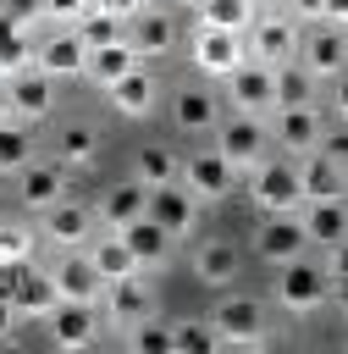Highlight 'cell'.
I'll use <instances>...</instances> for the list:
<instances>
[{
    "label": "cell",
    "mask_w": 348,
    "mask_h": 354,
    "mask_svg": "<svg viewBox=\"0 0 348 354\" xmlns=\"http://www.w3.org/2000/svg\"><path fill=\"white\" fill-rule=\"evenodd\" d=\"M260 6H265V0H260Z\"/></svg>",
    "instance_id": "obj_51"
},
{
    "label": "cell",
    "mask_w": 348,
    "mask_h": 354,
    "mask_svg": "<svg viewBox=\"0 0 348 354\" xmlns=\"http://www.w3.org/2000/svg\"><path fill=\"white\" fill-rule=\"evenodd\" d=\"M171 127H177V133H215V127H221V100H215V88H204V83L171 88Z\"/></svg>",
    "instance_id": "obj_16"
},
{
    "label": "cell",
    "mask_w": 348,
    "mask_h": 354,
    "mask_svg": "<svg viewBox=\"0 0 348 354\" xmlns=\"http://www.w3.org/2000/svg\"><path fill=\"white\" fill-rule=\"evenodd\" d=\"M50 277H55L61 299H77V304H99L105 299V277L94 271L88 249H61V260L50 266Z\"/></svg>",
    "instance_id": "obj_18"
},
{
    "label": "cell",
    "mask_w": 348,
    "mask_h": 354,
    "mask_svg": "<svg viewBox=\"0 0 348 354\" xmlns=\"http://www.w3.org/2000/svg\"><path fill=\"white\" fill-rule=\"evenodd\" d=\"M320 138H326L320 105H282V111H271V149L276 155L304 160L309 149H320Z\"/></svg>",
    "instance_id": "obj_6"
},
{
    "label": "cell",
    "mask_w": 348,
    "mask_h": 354,
    "mask_svg": "<svg viewBox=\"0 0 348 354\" xmlns=\"http://www.w3.org/2000/svg\"><path fill=\"white\" fill-rule=\"evenodd\" d=\"M133 171L155 188V183H177L182 177V155L171 149V144H144L138 149V160H133Z\"/></svg>",
    "instance_id": "obj_34"
},
{
    "label": "cell",
    "mask_w": 348,
    "mask_h": 354,
    "mask_svg": "<svg viewBox=\"0 0 348 354\" xmlns=\"http://www.w3.org/2000/svg\"><path fill=\"white\" fill-rule=\"evenodd\" d=\"M149 216L182 243V238H193V227H199V194L177 177V183H155L149 188Z\"/></svg>",
    "instance_id": "obj_11"
},
{
    "label": "cell",
    "mask_w": 348,
    "mask_h": 354,
    "mask_svg": "<svg viewBox=\"0 0 348 354\" xmlns=\"http://www.w3.org/2000/svg\"><path fill=\"white\" fill-rule=\"evenodd\" d=\"M298 61H304L320 83H331L337 72H348V28H337V22H315V28L298 39Z\"/></svg>",
    "instance_id": "obj_13"
},
{
    "label": "cell",
    "mask_w": 348,
    "mask_h": 354,
    "mask_svg": "<svg viewBox=\"0 0 348 354\" xmlns=\"http://www.w3.org/2000/svg\"><path fill=\"white\" fill-rule=\"evenodd\" d=\"M331 299V271L326 266H315V260H287L282 271H276V304L287 310V315H309V310H320Z\"/></svg>",
    "instance_id": "obj_3"
},
{
    "label": "cell",
    "mask_w": 348,
    "mask_h": 354,
    "mask_svg": "<svg viewBox=\"0 0 348 354\" xmlns=\"http://www.w3.org/2000/svg\"><path fill=\"white\" fill-rule=\"evenodd\" d=\"M33 50H39V44L28 39V28L0 11V77H17L22 66H33Z\"/></svg>",
    "instance_id": "obj_32"
},
{
    "label": "cell",
    "mask_w": 348,
    "mask_h": 354,
    "mask_svg": "<svg viewBox=\"0 0 348 354\" xmlns=\"http://www.w3.org/2000/svg\"><path fill=\"white\" fill-rule=\"evenodd\" d=\"M55 160H66V166H94V160H99V133H94V122H66V127L55 133Z\"/></svg>",
    "instance_id": "obj_31"
},
{
    "label": "cell",
    "mask_w": 348,
    "mask_h": 354,
    "mask_svg": "<svg viewBox=\"0 0 348 354\" xmlns=\"http://www.w3.org/2000/svg\"><path fill=\"white\" fill-rule=\"evenodd\" d=\"M94 6H99V11H110V17H122V22H133L149 0H94Z\"/></svg>",
    "instance_id": "obj_45"
},
{
    "label": "cell",
    "mask_w": 348,
    "mask_h": 354,
    "mask_svg": "<svg viewBox=\"0 0 348 354\" xmlns=\"http://www.w3.org/2000/svg\"><path fill=\"white\" fill-rule=\"evenodd\" d=\"M254 254H260L265 266H287V260L309 254V232H304L298 210H287V216H265V221L254 227Z\"/></svg>",
    "instance_id": "obj_12"
},
{
    "label": "cell",
    "mask_w": 348,
    "mask_h": 354,
    "mask_svg": "<svg viewBox=\"0 0 348 354\" xmlns=\"http://www.w3.org/2000/svg\"><path fill=\"white\" fill-rule=\"evenodd\" d=\"M320 22H337V28H348V0H326V17Z\"/></svg>",
    "instance_id": "obj_48"
},
{
    "label": "cell",
    "mask_w": 348,
    "mask_h": 354,
    "mask_svg": "<svg viewBox=\"0 0 348 354\" xmlns=\"http://www.w3.org/2000/svg\"><path fill=\"white\" fill-rule=\"evenodd\" d=\"M72 28L83 33V44H88V50H94V44H116V39H127V22H122V17H110V11H99V6H88Z\"/></svg>",
    "instance_id": "obj_38"
},
{
    "label": "cell",
    "mask_w": 348,
    "mask_h": 354,
    "mask_svg": "<svg viewBox=\"0 0 348 354\" xmlns=\"http://www.w3.org/2000/svg\"><path fill=\"white\" fill-rule=\"evenodd\" d=\"M182 6H199V0H182Z\"/></svg>",
    "instance_id": "obj_50"
},
{
    "label": "cell",
    "mask_w": 348,
    "mask_h": 354,
    "mask_svg": "<svg viewBox=\"0 0 348 354\" xmlns=\"http://www.w3.org/2000/svg\"><path fill=\"white\" fill-rule=\"evenodd\" d=\"M238 177H243V171H238V166H232V160H226L215 144H210V149H188V155H182V183L199 194V205L226 199Z\"/></svg>",
    "instance_id": "obj_8"
},
{
    "label": "cell",
    "mask_w": 348,
    "mask_h": 354,
    "mask_svg": "<svg viewBox=\"0 0 348 354\" xmlns=\"http://www.w3.org/2000/svg\"><path fill=\"white\" fill-rule=\"evenodd\" d=\"M320 149H326V155H337V160L348 166V122H337V127H326V138H320Z\"/></svg>",
    "instance_id": "obj_42"
},
{
    "label": "cell",
    "mask_w": 348,
    "mask_h": 354,
    "mask_svg": "<svg viewBox=\"0 0 348 354\" xmlns=\"http://www.w3.org/2000/svg\"><path fill=\"white\" fill-rule=\"evenodd\" d=\"M254 17H260V0H199L193 6L199 28H226V33H249Z\"/></svg>",
    "instance_id": "obj_30"
},
{
    "label": "cell",
    "mask_w": 348,
    "mask_h": 354,
    "mask_svg": "<svg viewBox=\"0 0 348 354\" xmlns=\"http://www.w3.org/2000/svg\"><path fill=\"white\" fill-rule=\"evenodd\" d=\"M88 6H94V0H44V17H50V22H61V28H72Z\"/></svg>",
    "instance_id": "obj_40"
},
{
    "label": "cell",
    "mask_w": 348,
    "mask_h": 354,
    "mask_svg": "<svg viewBox=\"0 0 348 354\" xmlns=\"http://www.w3.org/2000/svg\"><path fill=\"white\" fill-rule=\"evenodd\" d=\"M287 11H293L298 22H320V17H326V0H287Z\"/></svg>",
    "instance_id": "obj_46"
},
{
    "label": "cell",
    "mask_w": 348,
    "mask_h": 354,
    "mask_svg": "<svg viewBox=\"0 0 348 354\" xmlns=\"http://www.w3.org/2000/svg\"><path fill=\"white\" fill-rule=\"evenodd\" d=\"M210 321H215V332H221V348H226V343H232V348H260V343H265V304L249 299V293L221 288Z\"/></svg>",
    "instance_id": "obj_4"
},
{
    "label": "cell",
    "mask_w": 348,
    "mask_h": 354,
    "mask_svg": "<svg viewBox=\"0 0 348 354\" xmlns=\"http://www.w3.org/2000/svg\"><path fill=\"white\" fill-rule=\"evenodd\" d=\"M155 94H160V83H155V72H149L144 61H138L127 77H116V83L105 88V100H110L122 116H149V111H155Z\"/></svg>",
    "instance_id": "obj_27"
},
{
    "label": "cell",
    "mask_w": 348,
    "mask_h": 354,
    "mask_svg": "<svg viewBox=\"0 0 348 354\" xmlns=\"http://www.w3.org/2000/svg\"><path fill=\"white\" fill-rule=\"evenodd\" d=\"M127 44L138 50V61H160L171 44H177V17L166 6H144L133 22H127Z\"/></svg>",
    "instance_id": "obj_20"
},
{
    "label": "cell",
    "mask_w": 348,
    "mask_h": 354,
    "mask_svg": "<svg viewBox=\"0 0 348 354\" xmlns=\"http://www.w3.org/2000/svg\"><path fill=\"white\" fill-rule=\"evenodd\" d=\"M171 337H177V354H210V348H221V332H215V321L204 315H182V321H171Z\"/></svg>",
    "instance_id": "obj_37"
},
{
    "label": "cell",
    "mask_w": 348,
    "mask_h": 354,
    "mask_svg": "<svg viewBox=\"0 0 348 354\" xmlns=\"http://www.w3.org/2000/svg\"><path fill=\"white\" fill-rule=\"evenodd\" d=\"M331 111H337V122H348V72L331 77Z\"/></svg>",
    "instance_id": "obj_47"
},
{
    "label": "cell",
    "mask_w": 348,
    "mask_h": 354,
    "mask_svg": "<svg viewBox=\"0 0 348 354\" xmlns=\"http://www.w3.org/2000/svg\"><path fill=\"white\" fill-rule=\"evenodd\" d=\"M315 88H320V77L304 61H282L276 66V111L282 105H315Z\"/></svg>",
    "instance_id": "obj_33"
},
{
    "label": "cell",
    "mask_w": 348,
    "mask_h": 354,
    "mask_svg": "<svg viewBox=\"0 0 348 354\" xmlns=\"http://www.w3.org/2000/svg\"><path fill=\"white\" fill-rule=\"evenodd\" d=\"M298 221L309 232V249H337L348 238V199H304Z\"/></svg>",
    "instance_id": "obj_22"
},
{
    "label": "cell",
    "mask_w": 348,
    "mask_h": 354,
    "mask_svg": "<svg viewBox=\"0 0 348 354\" xmlns=\"http://www.w3.org/2000/svg\"><path fill=\"white\" fill-rule=\"evenodd\" d=\"M44 332H50V343L55 348H88L94 337H99V315H94V304H77V299H61L50 315H44Z\"/></svg>",
    "instance_id": "obj_19"
},
{
    "label": "cell",
    "mask_w": 348,
    "mask_h": 354,
    "mask_svg": "<svg viewBox=\"0 0 348 354\" xmlns=\"http://www.w3.org/2000/svg\"><path fill=\"white\" fill-rule=\"evenodd\" d=\"M6 83H11V116H22V122H44V116L55 111V77H50V72L22 66V72L6 77Z\"/></svg>",
    "instance_id": "obj_21"
},
{
    "label": "cell",
    "mask_w": 348,
    "mask_h": 354,
    "mask_svg": "<svg viewBox=\"0 0 348 354\" xmlns=\"http://www.w3.org/2000/svg\"><path fill=\"white\" fill-rule=\"evenodd\" d=\"M221 83H226V111H249V116H271L276 111V66H265V61L249 55Z\"/></svg>",
    "instance_id": "obj_7"
},
{
    "label": "cell",
    "mask_w": 348,
    "mask_h": 354,
    "mask_svg": "<svg viewBox=\"0 0 348 354\" xmlns=\"http://www.w3.org/2000/svg\"><path fill=\"white\" fill-rule=\"evenodd\" d=\"M127 348H138V354H177L171 321H160V315H138V321L127 326Z\"/></svg>",
    "instance_id": "obj_36"
},
{
    "label": "cell",
    "mask_w": 348,
    "mask_h": 354,
    "mask_svg": "<svg viewBox=\"0 0 348 354\" xmlns=\"http://www.w3.org/2000/svg\"><path fill=\"white\" fill-rule=\"evenodd\" d=\"M298 177H304V199H348V166L326 149H309L298 160Z\"/></svg>",
    "instance_id": "obj_26"
},
{
    "label": "cell",
    "mask_w": 348,
    "mask_h": 354,
    "mask_svg": "<svg viewBox=\"0 0 348 354\" xmlns=\"http://www.w3.org/2000/svg\"><path fill=\"white\" fill-rule=\"evenodd\" d=\"M133 66H138V50H133L127 39H116V44H94V50H88V72H83V77L99 83V88H110V83L127 77Z\"/></svg>",
    "instance_id": "obj_29"
},
{
    "label": "cell",
    "mask_w": 348,
    "mask_h": 354,
    "mask_svg": "<svg viewBox=\"0 0 348 354\" xmlns=\"http://www.w3.org/2000/svg\"><path fill=\"white\" fill-rule=\"evenodd\" d=\"M66 171H72L66 160H39V155H33V160L17 171V205L33 210V216H44L55 199H66Z\"/></svg>",
    "instance_id": "obj_10"
},
{
    "label": "cell",
    "mask_w": 348,
    "mask_h": 354,
    "mask_svg": "<svg viewBox=\"0 0 348 354\" xmlns=\"http://www.w3.org/2000/svg\"><path fill=\"white\" fill-rule=\"evenodd\" d=\"M215 149L249 177L265 155H271V116H249V111H226L215 127Z\"/></svg>",
    "instance_id": "obj_2"
},
{
    "label": "cell",
    "mask_w": 348,
    "mask_h": 354,
    "mask_svg": "<svg viewBox=\"0 0 348 354\" xmlns=\"http://www.w3.org/2000/svg\"><path fill=\"white\" fill-rule=\"evenodd\" d=\"M33 66L50 72L55 83H61V77H83V72H88V44H83V33H77V28H55L50 39H39Z\"/></svg>",
    "instance_id": "obj_14"
},
{
    "label": "cell",
    "mask_w": 348,
    "mask_h": 354,
    "mask_svg": "<svg viewBox=\"0 0 348 354\" xmlns=\"http://www.w3.org/2000/svg\"><path fill=\"white\" fill-rule=\"evenodd\" d=\"M28 160H33V122L22 116L0 122V171H22Z\"/></svg>",
    "instance_id": "obj_35"
},
{
    "label": "cell",
    "mask_w": 348,
    "mask_h": 354,
    "mask_svg": "<svg viewBox=\"0 0 348 354\" xmlns=\"http://www.w3.org/2000/svg\"><path fill=\"white\" fill-rule=\"evenodd\" d=\"M0 122H11V83L0 77Z\"/></svg>",
    "instance_id": "obj_49"
},
{
    "label": "cell",
    "mask_w": 348,
    "mask_h": 354,
    "mask_svg": "<svg viewBox=\"0 0 348 354\" xmlns=\"http://www.w3.org/2000/svg\"><path fill=\"white\" fill-rule=\"evenodd\" d=\"M326 271H331V282H348V238L337 249H326Z\"/></svg>",
    "instance_id": "obj_44"
},
{
    "label": "cell",
    "mask_w": 348,
    "mask_h": 354,
    "mask_svg": "<svg viewBox=\"0 0 348 354\" xmlns=\"http://www.w3.org/2000/svg\"><path fill=\"white\" fill-rule=\"evenodd\" d=\"M94 227H99V210H94V205H77V199H55V205L44 210V238H50L55 249H88Z\"/></svg>",
    "instance_id": "obj_15"
},
{
    "label": "cell",
    "mask_w": 348,
    "mask_h": 354,
    "mask_svg": "<svg viewBox=\"0 0 348 354\" xmlns=\"http://www.w3.org/2000/svg\"><path fill=\"white\" fill-rule=\"evenodd\" d=\"M188 55H193V66L204 77H226L232 66L249 61V44H243V33H226V28H193Z\"/></svg>",
    "instance_id": "obj_9"
},
{
    "label": "cell",
    "mask_w": 348,
    "mask_h": 354,
    "mask_svg": "<svg viewBox=\"0 0 348 354\" xmlns=\"http://www.w3.org/2000/svg\"><path fill=\"white\" fill-rule=\"evenodd\" d=\"M298 39H304V28H298V17H293V11H260V17L249 22V33H243L249 55H254V61H265V66L298 61Z\"/></svg>",
    "instance_id": "obj_5"
},
{
    "label": "cell",
    "mask_w": 348,
    "mask_h": 354,
    "mask_svg": "<svg viewBox=\"0 0 348 354\" xmlns=\"http://www.w3.org/2000/svg\"><path fill=\"white\" fill-rule=\"evenodd\" d=\"M249 199L260 216H287L304 205V177H298V160L293 155H265L254 171H249Z\"/></svg>",
    "instance_id": "obj_1"
},
{
    "label": "cell",
    "mask_w": 348,
    "mask_h": 354,
    "mask_svg": "<svg viewBox=\"0 0 348 354\" xmlns=\"http://www.w3.org/2000/svg\"><path fill=\"white\" fill-rule=\"evenodd\" d=\"M116 232L127 238V249L138 254V266H144V271H160V266L171 260V249H177V238H171V232H166V227H160V221H155L149 210H144L138 221H127V227H116Z\"/></svg>",
    "instance_id": "obj_25"
},
{
    "label": "cell",
    "mask_w": 348,
    "mask_h": 354,
    "mask_svg": "<svg viewBox=\"0 0 348 354\" xmlns=\"http://www.w3.org/2000/svg\"><path fill=\"white\" fill-rule=\"evenodd\" d=\"M94 210H99L105 227H127V221H138V216L149 210V183H144L138 171H133V177H116V183L99 194Z\"/></svg>",
    "instance_id": "obj_23"
},
{
    "label": "cell",
    "mask_w": 348,
    "mask_h": 354,
    "mask_svg": "<svg viewBox=\"0 0 348 354\" xmlns=\"http://www.w3.org/2000/svg\"><path fill=\"white\" fill-rule=\"evenodd\" d=\"M188 266H193V277L204 282V288H232L238 282V271H243V254H238V243L232 238H199L193 243V254H188Z\"/></svg>",
    "instance_id": "obj_17"
},
{
    "label": "cell",
    "mask_w": 348,
    "mask_h": 354,
    "mask_svg": "<svg viewBox=\"0 0 348 354\" xmlns=\"http://www.w3.org/2000/svg\"><path fill=\"white\" fill-rule=\"evenodd\" d=\"M99 304H105L110 321H122V326H133L138 315H155L149 271H133V277H122V282H105V299H99Z\"/></svg>",
    "instance_id": "obj_24"
},
{
    "label": "cell",
    "mask_w": 348,
    "mask_h": 354,
    "mask_svg": "<svg viewBox=\"0 0 348 354\" xmlns=\"http://www.w3.org/2000/svg\"><path fill=\"white\" fill-rule=\"evenodd\" d=\"M0 11H6V17H17L22 28H33V22L44 17V0H0Z\"/></svg>",
    "instance_id": "obj_41"
},
{
    "label": "cell",
    "mask_w": 348,
    "mask_h": 354,
    "mask_svg": "<svg viewBox=\"0 0 348 354\" xmlns=\"http://www.w3.org/2000/svg\"><path fill=\"white\" fill-rule=\"evenodd\" d=\"M33 260V227L28 221H0V266Z\"/></svg>",
    "instance_id": "obj_39"
},
{
    "label": "cell",
    "mask_w": 348,
    "mask_h": 354,
    "mask_svg": "<svg viewBox=\"0 0 348 354\" xmlns=\"http://www.w3.org/2000/svg\"><path fill=\"white\" fill-rule=\"evenodd\" d=\"M88 260H94V271H99L105 282H122V277L144 271V266H138V254L127 249V238H122L116 227H105V232H94V238H88Z\"/></svg>",
    "instance_id": "obj_28"
},
{
    "label": "cell",
    "mask_w": 348,
    "mask_h": 354,
    "mask_svg": "<svg viewBox=\"0 0 348 354\" xmlns=\"http://www.w3.org/2000/svg\"><path fill=\"white\" fill-rule=\"evenodd\" d=\"M22 321V310H17V299L0 288V343H11V326Z\"/></svg>",
    "instance_id": "obj_43"
}]
</instances>
